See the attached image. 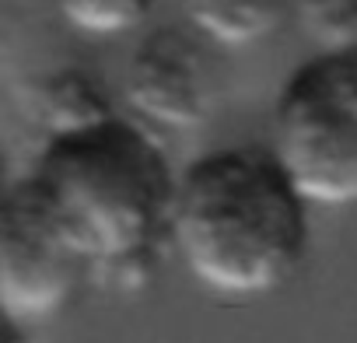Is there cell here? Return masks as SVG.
<instances>
[{
	"instance_id": "cell-1",
	"label": "cell",
	"mask_w": 357,
	"mask_h": 343,
	"mask_svg": "<svg viewBox=\"0 0 357 343\" xmlns=\"http://www.w3.org/2000/svg\"><path fill=\"white\" fill-rule=\"evenodd\" d=\"M168 238L207 291L263 298L308 252V200L273 151H218L178 176Z\"/></svg>"
},
{
	"instance_id": "cell-2",
	"label": "cell",
	"mask_w": 357,
	"mask_h": 343,
	"mask_svg": "<svg viewBox=\"0 0 357 343\" xmlns=\"http://www.w3.org/2000/svg\"><path fill=\"white\" fill-rule=\"evenodd\" d=\"M29 179L91 266L137 270L168 235L175 176L147 130L119 116L50 137Z\"/></svg>"
},
{
	"instance_id": "cell-3",
	"label": "cell",
	"mask_w": 357,
	"mask_h": 343,
	"mask_svg": "<svg viewBox=\"0 0 357 343\" xmlns=\"http://www.w3.org/2000/svg\"><path fill=\"white\" fill-rule=\"evenodd\" d=\"M273 154L308 204H357V49L319 53L287 77Z\"/></svg>"
},
{
	"instance_id": "cell-4",
	"label": "cell",
	"mask_w": 357,
	"mask_h": 343,
	"mask_svg": "<svg viewBox=\"0 0 357 343\" xmlns=\"http://www.w3.org/2000/svg\"><path fill=\"white\" fill-rule=\"evenodd\" d=\"M91 263L56 224L36 183H15L0 207V308L8 322L53 319L81 287Z\"/></svg>"
},
{
	"instance_id": "cell-5",
	"label": "cell",
	"mask_w": 357,
	"mask_h": 343,
	"mask_svg": "<svg viewBox=\"0 0 357 343\" xmlns=\"http://www.w3.org/2000/svg\"><path fill=\"white\" fill-rule=\"evenodd\" d=\"M126 105L154 130L190 133L200 130L218 102L214 63L190 32L154 29L130 56L123 81Z\"/></svg>"
},
{
	"instance_id": "cell-6",
	"label": "cell",
	"mask_w": 357,
	"mask_h": 343,
	"mask_svg": "<svg viewBox=\"0 0 357 343\" xmlns=\"http://www.w3.org/2000/svg\"><path fill=\"white\" fill-rule=\"evenodd\" d=\"M197 36L221 49H249L277 36L294 15V0H183Z\"/></svg>"
},
{
	"instance_id": "cell-7",
	"label": "cell",
	"mask_w": 357,
	"mask_h": 343,
	"mask_svg": "<svg viewBox=\"0 0 357 343\" xmlns=\"http://www.w3.org/2000/svg\"><path fill=\"white\" fill-rule=\"evenodd\" d=\"M32 105H36V119L46 130V137H70V133L91 130L116 116L102 88L88 74H77V70L46 77L36 88Z\"/></svg>"
},
{
	"instance_id": "cell-8",
	"label": "cell",
	"mask_w": 357,
	"mask_h": 343,
	"mask_svg": "<svg viewBox=\"0 0 357 343\" xmlns=\"http://www.w3.org/2000/svg\"><path fill=\"white\" fill-rule=\"evenodd\" d=\"M154 8V0H56L60 18L95 39H112L133 32Z\"/></svg>"
},
{
	"instance_id": "cell-9",
	"label": "cell",
	"mask_w": 357,
	"mask_h": 343,
	"mask_svg": "<svg viewBox=\"0 0 357 343\" xmlns=\"http://www.w3.org/2000/svg\"><path fill=\"white\" fill-rule=\"evenodd\" d=\"M301 32L322 49H357V0H294Z\"/></svg>"
}]
</instances>
